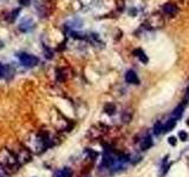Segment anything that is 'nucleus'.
<instances>
[{"label": "nucleus", "instance_id": "8", "mask_svg": "<svg viewBox=\"0 0 189 177\" xmlns=\"http://www.w3.org/2000/svg\"><path fill=\"white\" fill-rule=\"evenodd\" d=\"M163 11H164L165 13H168V14H175L176 11H177V7H176L174 4L168 2V4H164V5H163Z\"/></svg>", "mask_w": 189, "mask_h": 177}, {"label": "nucleus", "instance_id": "12", "mask_svg": "<svg viewBox=\"0 0 189 177\" xmlns=\"http://www.w3.org/2000/svg\"><path fill=\"white\" fill-rule=\"evenodd\" d=\"M115 110H116V107H115L114 104H106V105L104 106V111H105L108 115H112V113H115Z\"/></svg>", "mask_w": 189, "mask_h": 177}, {"label": "nucleus", "instance_id": "3", "mask_svg": "<svg viewBox=\"0 0 189 177\" xmlns=\"http://www.w3.org/2000/svg\"><path fill=\"white\" fill-rule=\"evenodd\" d=\"M125 80L128 83H130V84H138L140 83V79H138V77L136 75V72L132 71V70H129L125 73Z\"/></svg>", "mask_w": 189, "mask_h": 177}, {"label": "nucleus", "instance_id": "1", "mask_svg": "<svg viewBox=\"0 0 189 177\" xmlns=\"http://www.w3.org/2000/svg\"><path fill=\"white\" fill-rule=\"evenodd\" d=\"M19 61L22 65L26 66V67H34L39 63V59H38V57H34L32 54L23 53L19 56Z\"/></svg>", "mask_w": 189, "mask_h": 177}, {"label": "nucleus", "instance_id": "11", "mask_svg": "<svg viewBox=\"0 0 189 177\" xmlns=\"http://www.w3.org/2000/svg\"><path fill=\"white\" fill-rule=\"evenodd\" d=\"M175 124H176V121H175V119H173V118L169 119V121L167 122V124L163 127V132H168V131H170L171 129H174Z\"/></svg>", "mask_w": 189, "mask_h": 177}, {"label": "nucleus", "instance_id": "5", "mask_svg": "<svg viewBox=\"0 0 189 177\" xmlns=\"http://www.w3.org/2000/svg\"><path fill=\"white\" fill-rule=\"evenodd\" d=\"M132 53L141 60L143 64H147V63H148V57L145 56V53H144V51L143 50H141V49H136V50H134Z\"/></svg>", "mask_w": 189, "mask_h": 177}, {"label": "nucleus", "instance_id": "6", "mask_svg": "<svg viewBox=\"0 0 189 177\" xmlns=\"http://www.w3.org/2000/svg\"><path fill=\"white\" fill-rule=\"evenodd\" d=\"M151 145H153V139H151L150 136H147V137H144V138L142 139V142H141L142 150H148Z\"/></svg>", "mask_w": 189, "mask_h": 177}, {"label": "nucleus", "instance_id": "15", "mask_svg": "<svg viewBox=\"0 0 189 177\" xmlns=\"http://www.w3.org/2000/svg\"><path fill=\"white\" fill-rule=\"evenodd\" d=\"M117 7L119 11H123V8H124V1L123 0H117Z\"/></svg>", "mask_w": 189, "mask_h": 177}, {"label": "nucleus", "instance_id": "13", "mask_svg": "<svg viewBox=\"0 0 189 177\" xmlns=\"http://www.w3.org/2000/svg\"><path fill=\"white\" fill-rule=\"evenodd\" d=\"M162 131H163V125L161 124V122H157V123L154 125V133H155V135H160Z\"/></svg>", "mask_w": 189, "mask_h": 177}, {"label": "nucleus", "instance_id": "10", "mask_svg": "<svg viewBox=\"0 0 189 177\" xmlns=\"http://www.w3.org/2000/svg\"><path fill=\"white\" fill-rule=\"evenodd\" d=\"M56 177H72V171L70 168H64V169L57 171Z\"/></svg>", "mask_w": 189, "mask_h": 177}, {"label": "nucleus", "instance_id": "16", "mask_svg": "<svg viewBox=\"0 0 189 177\" xmlns=\"http://www.w3.org/2000/svg\"><path fill=\"white\" fill-rule=\"evenodd\" d=\"M168 142H169V144H171L173 147L176 145V138H175V137H170V138H168Z\"/></svg>", "mask_w": 189, "mask_h": 177}, {"label": "nucleus", "instance_id": "2", "mask_svg": "<svg viewBox=\"0 0 189 177\" xmlns=\"http://www.w3.org/2000/svg\"><path fill=\"white\" fill-rule=\"evenodd\" d=\"M13 20H14V18H13L11 12H2L0 14V24L2 26H6L13 23Z\"/></svg>", "mask_w": 189, "mask_h": 177}, {"label": "nucleus", "instance_id": "9", "mask_svg": "<svg viewBox=\"0 0 189 177\" xmlns=\"http://www.w3.org/2000/svg\"><path fill=\"white\" fill-rule=\"evenodd\" d=\"M114 163H115V158L111 155L105 153L103 156V165H105V167H112Z\"/></svg>", "mask_w": 189, "mask_h": 177}, {"label": "nucleus", "instance_id": "19", "mask_svg": "<svg viewBox=\"0 0 189 177\" xmlns=\"http://www.w3.org/2000/svg\"><path fill=\"white\" fill-rule=\"evenodd\" d=\"M187 125L189 127V118H188V121H187Z\"/></svg>", "mask_w": 189, "mask_h": 177}, {"label": "nucleus", "instance_id": "4", "mask_svg": "<svg viewBox=\"0 0 189 177\" xmlns=\"http://www.w3.org/2000/svg\"><path fill=\"white\" fill-rule=\"evenodd\" d=\"M32 26H33L32 20H31L30 18H26V19H24L23 21L20 23V25H19V30H20L22 32H27V31H30V30L32 28Z\"/></svg>", "mask_w": 189, "mask_h": 177}, {"label": "nucleus", "instance_id": "7", "mask_svg": "<svg viewBox=\"0 0 189 177\" xmlns=\"http://www.w3.org/2000/svg\"><path fill=\"white\" fill-rule=\"evenodd\" d=\"M183 110H185V105L182 104V105H179L174 111H173V113H171V117H173V119H179L181 116H182V113H183Z\"/></svg>", "mask_w": 189, "mask_h": 177}, {"label": "nucleus", "instance_id": "18", "mask_svg": "<svg viewBox=\"0 0 189 177\" xmlns=\"http://www.w3.org/2000/svg\"><path fill=\"white\" fill-rule=\"evenodd\" d=\"M2 73H4V67H2V65L0 64V77L2 76Z\"/></svg>", "mask_w": 189, "mask_h": 177}, {"label": "nucleus", "instance_id": "17", "mask_svg": "<svg viewBox=\"0 0 189 177\" xmlns=\"http://www.w3.org/2000/svg\"><path fill=\"white\" fill-rule=\"evenodd\" d=\"M19 2L22 4V5H25V6H27L30 2H31V0H19Z\"/></svg>", "mask_w": 189, "mask_h": 177}, {"label": "nucleus", "instance_id": "14", "mask_svg": "<svg viewBox=\"0 0 189 177\" xmlns=\"http://www.w3.org/2000/svg\"><path fill=\"white\" fill-rule=\"evenodd\" d=\"M179 138H180L181 141H183V142H185V141H187V139H188V135H187L185 131H180V132H179Z\"/></svg>", "mask_w": 189, "mask_h": 177}]
</instances>
